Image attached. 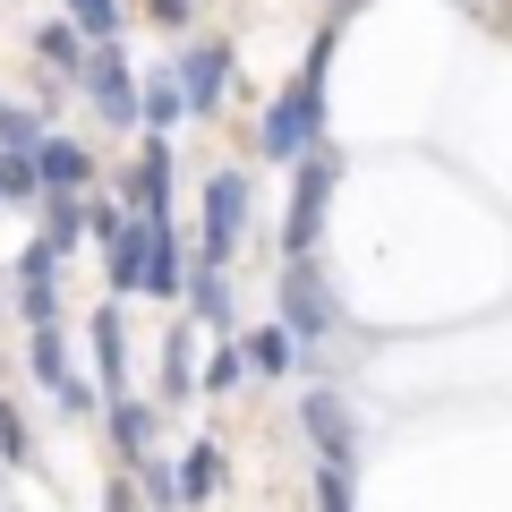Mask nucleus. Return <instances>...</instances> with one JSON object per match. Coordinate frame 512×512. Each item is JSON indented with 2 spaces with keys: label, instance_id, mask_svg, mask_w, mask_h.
<instances>
[{
  "label": "nucleus",
  "instance_id": "1",
  "mask_svg": "<svg viewBox=\"0 0 512 512\" xmlns=\"http://www.w3.org/2000/svg\"><path fill=\"white\" fill-rule=\"evenodd\" d=\"M316 77H325V43L308 52L299 86H282V103L265 111V154H274V163H299V154L316 146V120H325V86H316Z\"/></svg>",
  "mask_w": 512,
  "mask_h": 512
},
{
  "label": "nucleus",
  "instance_id": "2",
  "mask_svg": "<svg viewBox=\"0 0 512 512\" xmlns=\"http://www.w3.org/2000/svg\"><path fill=\"white\" fill-rule=\"evenodd\" d=\"M282 333H291V342H325L333 333V299H325V282H316L308 256H291V274H282Z\"/></svg>",
  "mask_w": 512,
  "mask_h": 512
},
{
  "label": "nucleus",
  "instance_id": "3",
  "mask_svg": "<svg viewBox=\"0 0 512 512\" xmlns=\"http://www.w3.org/2000/svg\"><path fill=\"white\" fill-rule=\"evenodd\" d=\"M239 222H248V180L239 171H214L205 180V256H231V239H239Z\"/></svg>",
  "mask_w": 512,
  "mask_h": 512
},
{
  "label": "nucleus",
  "instance_id": "4",
  "mask_svg": "<svg viewBox=\"0 0 512 512\" xmlns=\"http://www.w3.org/2000/svg\"><path fill=\"white\" fill-rule=\"evenodd\" d=\"M325 188H333V154H316V163L299 171V188H291V231H282L291 256H308L316 231H325Z\"/></svg>",
  "mask_w": 512,
  "mask_h": 512
},
{
  "label": "nucleus",
  "instance_id": "5",
  "mask_svg": "<svg viewBox=\"0 0 512 512\" xmlns=\"http://www.w3.org/2000/svg\"><path fill=\"white\" fill-rule=\"evenodd\" d=\"M86 94L111 111V120H128V111H137V77H128V60L111 52V43L94 52V69H86Z\"/></svg>",
  "mask_w": 512,
  "mask_h": 512
},
{
  "label": "nucleus",
  "instance_id": "6",
  "mask_svg": "<svg viewBox=\"0 0 512 512\" xmlns=\"http://www.w3.org/2000/svg\"><path fill=\"white\" fill-rule=\"evenodd\" d=\"M222 77H231V52H222V43H197V52H188V69H180V103L188 111H214L222 103Z\"/></svg>",
  "mask_w": 512,
  "mask_h": 512
},
{
  "label": "nucleus",
  "instance_id": "7",
  "mask_svg": "<svg viewBox=\"0 0 512 512\" xmlns=\"http://www.w3.org/2000/svg\"><path fill=\"white\" fill-rule=\"evenodd\" d=\"M35 180L52 188V197H77V188L94 180V154L77 146V137H52V146H43V163H35Z\"/></svg>",
  "mask_w": 512,
  "mask_h": 512
},
{
  "label": "nucleus",
  "instance_id": "8",
  "mask_svg": "<svg viewBox=\"0 0 512 512\" xmlns=\"http://www.w3.org/2000/svg\"><path fill=\"white\" fill-rule=\"evenodd\" d=\"M18 308L35 316V333L52 325V308H60V291H52V248H26V265H18Z\"/></svg>",
  "mask_w": 512,
  "mask_h": 512
},
{
  "label": "nucleus",
  "instance_id": "9",
  "mask_svg": "<svg viewBox=\"0 0 512 512\" xmlns=\"http://www.w3.org/2000/svg\"><path fill=\"white\" fill-rule=\"evenodd\" d=\"M308 436H316V444L333 453V470L350 461V410L333 402V393H308Z\"/></svg>",
  "mask_w": 512,
  "mask_h": 512
},
{
  "label": "nucleus",
  "instance_id": "10",
  "mask_svg": "<svg viewBox=\"0 0 512 512\" xmlns=\"http://www.w3.org/2000/svg\"><path fill=\"white\" fill-rule=\"evenodd\" d=\"M163 231V222H128V231H111V282L120 291H137V274H146V239Z\"/></svg>",
  "mask_w": 512,
  "mask_h": 512
},
{
  "label": "nucleus",
  "instance_id": "11",
  "mask_svg": "<svg viewBox=\"0 0 512 512\" xmlns=\"http://www.w3.org/2000/svg\"><path fill=\"white\" fill-rule=\"evenodd\" d=\"M163 205H171V146H154L137 163V222H163Z\"/></svg>",
  "mask_w": 512,
  "mask_h": 512
},
{
  "label": "nucleus",
  "instance_id": "12",
  "mask_svg": "<svg viewBox=\"0 0 512 512\" xmlns=\"http://www.w3.org/2000/svg\"><path fill=\"white\" fill-rule=\"evenodd\" d=\"M137 282H146L154 299H171V291H180V239H171V222L146 239V274H137Z\"/></svg>",
  "mask_w": 512,
  "mask_h": 512
},
{
  "label": "nucleus",
  "instance_id": "13",
  "mask_svg": "<svg viewBox=\"0 0 512 512\" xmlns=\"http://www.w3.org/2000/svg\"><path fill=\"white\" fill-rule=\"evenodd\" d=\"M248 367H265V376H282V367H299L291 333H256V342H248Z\"/></svg>",
  "mask_w": 512,
  "mask_h": 512
},
{
  "label": "nucleus",
  "instance_id": "14",
  "mask_svg": "<svg viewBox=\"0 0 512 512\" xmlns=\"http://www.w3.org/2000/svg\"><path fill=\"white\" fill-rule=\"evenodd\" d=\"M111 436H120L128 453H146V436H154V410H137V402H120V410H111Z\"/></svg>",
  "mask_w": 512,
  "mask_h": 512
},
{
  "label": "nucleus",
  "instance_id": "15",
  "mask_svg": "<svg viewBox=\"0 0 512 512\" xmlns=\"http://www.w3.org/2000/svg\"><path fill=\"white\" fill-rule=\"evenodd\" d=\"M77 9V26H86L94 43H111V26H120V0H69Z\"/></svg>",
  "mask_w": 512,
  "mask_h": 512
},
{
  "label": "nucleus",
  "instance_id": "16",
  "mask_svg": "<svg viewBox=\"0 0 512 512\" xmlns=\"http://www.w3.org/2000/svg\"><path fill=\"white\" fill-rule=\"evenodd\" d=\"M94 359H103V384H120V316H94Z\"/></svg>",
  "mask_w": 512,
  "mask_h": 512
},
{
  "label": "nucleus",
  "instance_id": "17",
  "mask_svg": "<svg viewBox=\"0 0 512 512\" xmlns=\"http://www.w3.org/2000/svg\"><path fill=\"white\" fill-rule=\"evenodd\" d=\"M180 111H188V103H180V86H171V77H154V94H146V120H154V128H171Z\"/></svg>",
  "mask_w": 512,
  "mask_h": 512
},
{
  "label": "nucleus",
  "instance_id": "18",
  "mask_svg": "<svg viewBox=\"0 0 512 512\" xmlns=\"http://www.w3.org/2000/svg\"><path fill=\"white\" fill-rule=\"evenodd\" d=\"M77 239H86V214L69 197H52V248H77Z\"/></svg>",
  "mask_w": 512,
  "mask_h": 512
},
{
  "label": "nucleus",
  "instance_id": "19",
  "mask_svg": "<svg viewBox=\"0 0 512 512\" xmlns=\"http://www.w3.org/2000/svg\"><path fill=\"white\" fill-rule=\"evenodd\" d=\"M0 197H35V163L26 154H0Z\"/></svg>",
  "mask_w": 512,
  "mask_h": 512
},
{
  "label": "nucleus",
  "instance_id": "20",
  "mask_svg": "<svg viewBox=\"0 0 512 512\" xmlns=\"http://www.w3.org/2000/svg\"><path fill=\"white\" fill-rule=\"evenodd\" d=\"M197 308H205V325H231V291H222V274L197 282Z\"/></svg>",
  "mask_w": 512,
  "mask_h": 512
},
{
  "label": "nucleus",
  "instance_id": "21",
  "mask_svg": "<svg viewBox=\"0 0 512 512\" xmlns=\"http://www.w3.org/2000/svg\"><path fill=\"white\" fill-rule=\"evenodd\" d=\"M214 478H222V461H214V453H188V470H180V487H188V495H214Z\"/></svg>",
  "mask_w": 512,
  "mask_h": 512
},
{
  "label": "nucleus",
  "instance_id": "22",
  "mask_svg": "<svg viewBox=\"0 0 512 512\" xmlns=\"http://www.w3.org/2000/svg\"><path fill=\"white\" fill-rule=\"evenodd\" d=\"M0 461H26V427H18V410L0 402Z\"/></svg>",
  "mask_w": 512,
  "mask_h": 512
},
{
  "label": "nucleus",
  "instance_id": "23",
  "mask_svg": "<svg viewBox=\"0 0 512 512\" xmlns=\"http://www.w3.org/2000/svg\"><path fill=\"white\" fill-rule=\"evenodd\" d=\"M154 18H163V26H171V18H188V0H154Z\"/></svg>",
  "mask_w": 512,
  "mask_h": 512
},
{
  "label": "nucleus",
  "instance_id": "24",
  "mask_svg": "<svg viewBox=\"0 0 512 512\" xmlns=\"http://www.w3.org/2000/svg\"><path fill=\"white\" fill-rule=\"evenodd\" d=\"M342 9H350V0H342Z\"/></svg>",
  "mask_w": 512,
  "mask_h": 512
}]
</instances>
